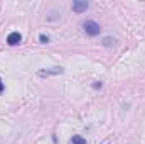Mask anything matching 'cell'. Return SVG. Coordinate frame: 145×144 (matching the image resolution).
I'll use <instances>...</instances> for the list:
<instances>
[{
    "label": "cell",
    "mask_w": 145,
    "mask_h": 144,
    "mask_svg": "<svg viewBox=\"0 0 145 144\" xmlns=\"http://www.w3.org/2000/svg\"><path fill=\"white\" fill-rule=\"evenodd\" d=\"M83 29H84V32H86L88 36H91V37L98 36V34L101 32V27H100V24H98L96 20H86V22L83 24Z\"/></svg>",
    "instance_id": "6da1fadb"
},
{
    "label": "cell",
    "mask_w": 145,
    "mask_h": 144,
    "mask_svg": "<svg viewBox=\"0 0 145 144\" xmlns=\"http://www.w3.org/2000/svg\"><path fill=\"white\" fill-rule=\"evenodd\" d=\"M88 7H89V3L86 2V0H74L71 5L72 12H76V14H81V12H86L88 10Z\"/></svg>",
    "instance_id": "7a4b0ae2"
},
{
    "label": "cell",
    "mask_w": 145,
    "mask_h": 144,
    "mask_svg": "<svg viewBox=\"0 0 145 144\" xmlns=\"http://www.w3.org/2000/svg\"><path fill=\"white\" fill-rule=\"evenodd\" d=\"M20 41H22V36H20V32H10L8 36H7V44L8 46H17V44H20Z\"/></svg>",
    "instance_id": "3957f363"
},
{
    "label": "cell",
    "mask_w": 145,
    "mask_h": 144,
    "mask_svg": "<svg viewBox=\"0 0 145 144\" xmlns=\"http://www.w3.org/2000/svg\"><path fill=\"white\" fill-rule=\"evenodd\" d=\"M61 73H64V70L61 66H54L51 70H40L39 71V76H51V75H61Z\"/></svg>",
    "instance_id": "277c9868"
},
{
    "label": "cell",
    "mask_w": 145,
    "mask_h": 144,
    "mask_svg": "<svg viewBox=\"0 0 145 144\" xmlns=\"http://www.w3.org/2000/svg\"><path fill=\"white\" fill-rule=\"evenodd\" d=\"M69 144H86V139L81 137V136H72V139Z\"/></svg>",
    "instance_id": "5b68a950"
},
{
    "label": "cell",
    "mask_w": 145,
    "mask_h": 144,
    "mask_svg": "<svg viewBox=\"0 0 145 144\" xmlns=\"http://www.w3.org/2000/svg\"><path fill=\"white\" fill-rule=\"evenodd\" d=\"M101 44H103V46H113V44H115V39L110 37V36H106L103 41H101Z\"/></svg>",
    "instance_id": "8992f818"
},
{
    "label": "cell",
    "mask_w": 145,
    "mask_h": 144,
    "mask_svg": "<svg viewBox=\"0 0 145 144\" xmlns=\"http://www.w3.org/2000/svg\"><path fill=\"white\" fill-rule=\"evenodd\" d=\"M39 41L46 44V42H49V37H47V36H44V34H40V36H39Z\"/></svg>",
    "instance_id": "52a82bcc"
},
{
    "label": "cell",
    "mask_w": 145,
    "mask_h": 144,
    "mask_svg": "<svg viewBox=\"0 0 145 144\" xmlns=\"http://www.w3.org/2000/svg\"><path fill=\"white\" fill-rule=\"evenodd\" d=\"M3 92V81H2V78H0V93Z\"/></svg>",
    "instance_id": "ba28073f"
}]
</instances>
